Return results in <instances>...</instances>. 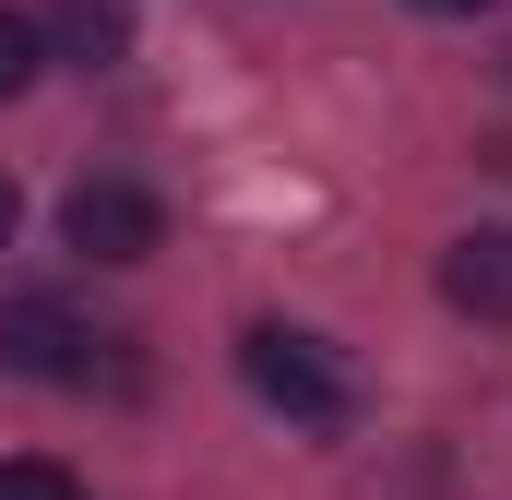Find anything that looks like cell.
Here are the masks:
<instances>
[{
  "instance_id": "277c9868",
  "label": "cell",
  "mask_w": 512,
  "mask_h": 500,
  "mask_svg": "<svg viewBox=\"0 0 512 500\" xmlns=\"http://www.w3.org/2000/svg\"><path fill=\"white\" fill-rule=\"evenodd\" d=\"M441 298L477 310V322H512V227H465L441 250Z\"/></svg>"
},
{
  "instance_id": "9c48e42d",
  "label": "cell",
  "mask_w": 512,
  "mask_h": 500,
  "mask_svg": "<svg viewBox=\"0 0 512 500\" xmlns=\"http://www.w3.org/2000/svg\"><path fill=\"white\" fill-rule=\"evenodd\" d=\"M417 12H489V0H417Z\"/></svg>"
},
{
  "instance_id": "8992f818",
  "label": "cell",
  "mask_w": 512,
  "mask_h": 500,
  "mask_svg": "<svg viewBox=\"0 0 512 500\" xmlns=\"http://www.w3.org/2000/svg\"><path fill=\"white\" fill-rule=\"evenodd\" d=\"M36 60H48V48H36V24H24V12H0V108L36 84Z\"/></svg>"
},
{
  "instance_id": "6da1fadb",
  "label": "cell",
  "mask_w": 512,
  "mask_h": 500,
  "mask_svg": "<svg viewBox=\"0 0 512 500\" xmlns=\"http://www.w3.org/2000/svg\"><path fill=\"white\" fill-rule=\"evenodd\" d=\"M239 370H251V393L274 405V417H298V429H346V370L310 346V334H286V322H251V346H239Z\"/></svg>"
},
{
  "instance_id": "3957f363",
  "label": "cell",
  "mask_w": 512,
  "mask_h": 500,
  "mask_svg": "<svg viewBox=\"0 0 512 500\" xmlns=\"http://www.w3.org/2000/svg\"><path fill=\"white\" fill-rule=\"evenodd\" d=\"M96 334L60 310V298H0V370L12 381H84L96 358H84Z\"/></svg>"
},
{
  "instance_id": "7a4b0ae2",
  "label": "cell",
  "mask_w": 512,
  "mask_h": 500,
  "mask_svg": "<svg viewBox=\"0 0 512 500\" xmlns=\"http://www.w3.org/2000/svg\"><path fill=\"white\" fill-rule=\"evenodd\" d=\"M60 239L84 250V262H155V250H167V203H155L143 179H84V191L60 203Z\"/></svg>"
},
{
  "instance_id": "52a82bcc",
  "label": "cell",
  "mask_w": 512,
  "mask_h": 500,
  "mask_svg": "<svg viewBox=\"0 0 512 500\" xmlns=\"http://www.w3.org/2000/svg\"><path fill=\"white\" fill-rule=\"evenodd\" d=\"M0 500H84V489H72V465H36L24 453V465H0Z\"/></svg>"
},
{
  "instance_id": "ba28073f",
  "label": "cell",
  "mask_w": 512,
  "mask_h": 500,
  "mask_svg": "<svg viewBox=\"0 0 512 500\" xmlns=\"http://www.w3.org/2000/svg\"><path fill=\"white\" fill-rule=\"evenodd\" d=\"M12 215H24V203H12V179H0V250H12Z\"/></svg>"
},
{
  "instance_id": "5b68a950",
  "label": "cell",
  "mask_w": 512,
  "mask_h": 500,
  "mask_svg": "<svg viewBox=\"0 0 512 500\" xmlns=\"http://www.w3.org/2000/svg\"><path fill=\"white\" fill-rule=\"evenodd\" d=\"M36 48H60L72 72H108L131 48V24H120V0H48V24H36Z\"/></svg>"
}]
</instances>
